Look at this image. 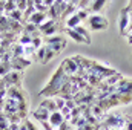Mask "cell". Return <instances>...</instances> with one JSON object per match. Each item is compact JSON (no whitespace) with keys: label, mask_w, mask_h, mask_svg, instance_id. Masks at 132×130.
<instances>
[{"label":"cell","mask_w":132,"mask_h":130,"mask_svg":"<svg viewBox=\"0 0 132 130\" xmlns=\"http://www.w3.org/2000/svg\"><path fill=\"white\" fill-rule=\"evenodd\" d=\"M54 57H55V52L52 51V48H51V46H46V55H45V61H43V64L49 63Z\"/></svg>","instance_id":"d4e9b609"},{"label":"cell","mask_w":132,"mask_h":130,"mask_svg":"<svg viewBox=\"0 0 132 130\" xmlns=\"http://www.w3.org/2000/svg\"><path fill=\"white\" fill-rule=\"evenodd\" d=\"M128 43H129V44H132V32L128 34Z\"/></svg>","instance_id":"74e56055"},{"label":"cell","mask_w":132,"mask_h":130,"mask_svg":"<svg viewBox=\"0 0 132 130\" xmlns=\"http://www.w3.org/2000/svg\"><path fill=\"white\" fill-rule=\"evenodd\" d=\"M34 5H35V11L37 12H45V14H48V6H46V3L45 2H40V0H34Z\"/></svg>","instance_id":"603a6c76"},{"label":"cell","mask_w":132,"mask_h":130,"mask_svg":"<svg viewBox=\"0 0 132 130\" xmlns=\"http://www.w3.org/2000/svg\"><path fill=\"white\" fill-rule=\"evenodd\" d=\"M62 66H63L65 73L68 77H74V75H77V72H78V66H77V63L72 60V57H71V58H65V60L62 61Z\"/></svg>","instance_id":"52a82bcc"},{"label":"cell","mask_w":132,"mask_h":130,"mask_svg":"<svg viewBox=\"0 0 132 130\" xmlns=\"http://www.w3.org/2000/svg\"><path fill=\"white\" fill-rule=\"evenodd\" d=\"M14 9H17V8H15V2H12V0H6V3H5V9H3V15H8V14L12 12Z\"/></svg>","instance_id":"cb8c5ba5"},{"label":"cell","mask_w":132,"mask_h":130,"mask_svg":"<svg viewBox=\"0 0 132 130\" xmlns=\"http://www.w3.org/2000/svg\"><path fill=\"white\" fill-rule=\"evenodd\" d=\"M88 26H89L91 31L97 32V31H104V29H108L109 23H108V18H106V17H103V15H100V14H92V15L88 18Z\"/></svg>","instance_id":"277c9868"},{"label":"cell","mask_w":132,"mask_h":130,"mask_svg":"<svg viewBox=\"0 0 132 130\" xmlns=\"http://www.w3.org/2000/svg\"><path fill=\"white\" fill-rule=\"evenodd\" d=\"M65 32L68 34V35H69V37H71L74 41H77V43H83V44H88V41H86V40H85V38H83L80 34L77 32L75 29H69V28H65Z\"/></svg>","instance_id":"2e32d148"},{"label":"cell","mask_w":132,"mask_h":130,"mask_svg":"<svg viewBox=\"0 0 132 130\" xmlns=\"http://www.w3.org/2000/svg\"><path fill=\"white\" fill-rule=\"evenodd\" d=\"M48 20V14H45V12H35L32 17L28 20V23H32L35 26H40L42 23H45Z\"/></svg>","instance_id":"5bb4252c"},{"label":"cell","mask_w":132,"mask_h":130,"mask_svg":"<svg viewBox=\"0 0 132 130\" xmlns=\"http://www.w3.org/2000/svg\"><path fill=\"white\" fill-rule=\"evenodd\" d=\"M69 80V77L65 73V69H63V66L60 64L57 67V72L51 77V80L48 81V84L40 90V94L43 95V97L46 98H54L59 95V92H60V89H62V86L65 84L66 81Z\"/></svg>","instance_id":"6da1fadb"},{"label":"cell","mask_w":132,"mask_h":130,"mask_svg":"<svg viewBox=\"0 0 132 130\" xmlns=\"http://www.w3.org/2000/svg\"><path fill=\"white\" fill-rule=\"evenodd\" d=\"M103 129L106 130H112V129H125V116L121 115H109L101 121Z\"/></svg>","instance_id":"7a4b0ae2"},{"label":"cell","mask_w":132,"mask_h":130,"mask_svg":"<svg viewBox=\"0 0 132 130\" xmlns=\"http://www.w3.org/2000/svg\"><path fill=\"white\" fill-rule=\"evenodd\" d=\"M104 5H106V0H94V2H91L89 12L97 14V12H100V11L103 9V6H104Z\"/></svg>","instance_id":"ac0fdd59"},{"label":"cell","mask_w":132,"mask_h":130,"mask_svg":"<svg viewBox=\"0 0 132 130\" xmlns=\"http://www.w3.org/2000/svg\"><path fill=\"white\" fill-rule=\"evenodd\" d=\"M126 11H128V12H131V11H132V2H129V3H128V6H126Z\"/></svg>","instance_id":"8d00e7d4"},{"label":"cell","mask_w":132,"mask_h":130,"mask_svg":"<svg viewBox=\"0 0 132 130\" xmlns=\"http://www.w3.org/2000/svg\"><path fill=\"white\" fill-rule=\"evenodd\" d=\"M123 78H125V77H123L121 73H118V72H117L115 75H111L109 78H106V80H104V83H106L109 87H115V86H117V84L123 80Z\"/></svg>","instance_id":"e0dca14e"},{"label":"cell","mask_w":132,"mask_h":130,"mask_svg":"<svg viewBox=\"0 0 132 130\" xmlns=\"http://www.w3.org/2000/svg\"><path fill=\"white\" fill-rule=\"evenodd\" d=\"M71 130H98V129H95V127H92V126L86 124V126H85V127H81V129H71Z\"/></svg>","instance_id":"e575fe53"},{"label":"cell","mask_w":132,"mask_h":130,"mask_svg":"<svg viewBox=\"0 0 132 130\" xmlns=\"http://www.w3.org/2000/svg\"><path fill=\"white\" fill-rule=\"evenodd\" d=\"M65 106L69 109V110H72V109H75V107H77V103H75L74 99H69V101H66Z\"/></svg>","instance_id":"d6a6232c"},{"label":"cell","mask_w":132,"mask_h":130,"mask_svg":"<svg viewBox=\"0 0 132 130\" xmlns=\"http://www.w3.org/2000/svg\"><path fill=\"white\" fill-rule=\"evenodd\" d=\"M75 31H77V32L80 34V35H81L86 41H88V44L91 43V34L88 32V29H86V28H83V26L80 25V26H77V28H75Z\"/></svg>","instance_id":"7402d4cb"},{"label":"cell","mask_w":132,"mask_h":130,"mask_svg":"<svg viewBox=\"0 0 132 130\" xmlns=\"http://www.w3.org/2000/svg\"><path fill=\"white\" fill-rule=\"evenodd\" d=\"M23 121H25V124H26V129H28V130H37V127L34 126V124L29 121V119H28V118H26V119H23Z\"/></svg>","instance_id":"836d02e7"},{"label":"cell","mask_w":132,"mask_h":130,"mask_svg":"<svg viewBox=\"0 0 132 130\" xmlns=\"http://www.w3.org/2000/svg\"><path fill=\"white\" fill-rule=\"evenodd\" d=\"M115 94H132V80L123 78L115 86Z\"/></svg>","instance_id":"ba28073f"},{"label":"cell","mask_w":132,"mask_h":130,"mask_svg":"<svg viewBox=\"0 0 132 130\" xmlns=\"http://www.w3.org/2000/svg\"><path fill=\"white\" fill-rule=\"evenodd\" d=\"M118 29H120V34L121 35H126L128 34V28L131 25V20H129V12L126 11V8H123L120 11V18H118Z\"/></svg>","instance_id":"8992f818"},{"label":"cell","mask_w":132,"mask_h":130,"mask_svg":"<svg viewBox=\"0 0 132 130\" xmlns=\"http://www.w3.org/2000/svg\"><path fill=\"white\" fill-rule=\"evenodd\" d=\"M54 101H55V106H57V110H59V112L65 107V104H66V101L60 97H54Z\"/></svg>","instance_id":"f546056e"},{"label":"cell","mask_w":132,"mask_h":130,"mask_svg":"<svg viewBox=\"0 0 132 130\" xmlns=\"http://www.w3.org/2000/svg\"><path fill=\"white\" fill-rule=\"evenodd\" d=\"M32 116L37 119V121H40V123H43V121H49V116H51V113L46 110V109H43V107H37L35 110H32Z\"/></svg>","instance_id":"9c48e42d"},{"label":"cell","mask_w":132,"mask_h":130,"mask_svg":"<svg viewBox=\"0 0 132 130\" xmlns=\"http://www.w3.org/2000/svg\"><path fill=\"white\" fill-rule=\"evenodd\" d=\"M45 55H46V46L43 44L40 49H37V52H35V55H34V60H35L37 63H42V64H43V61H45Z\"/></svg>","instance_id":"d6986e66"},{"label":"cell","mask_w":132,"mask_h":130,"mask_svg":"<svg viewBox=\"0 0 132 130\" xmlns=\"http://www.w3.org/2000/svg\"><path fill=\"white\" fill-rule=\"evenodd\" d=\"M63 123H65V118L62 116L60 112H54V113H51V116H49V124H51L52 129H54V127L59 129Z\"/></svg>","instance_id":"7c38bea8"},{"label":"cell","mask_w":132,"mask_h":130,"mask_svg":"<svg viewBox=\"0 0 132 130\" xmlns=\"http://www.w3.org/2000/svg\"><path fill=\"white\" fill-rule=\"evenodd\" d=\"M77 15L83 22V20H88L91 17V12H89V9H77Z\"/></svg>","instance_id":"4316f807"},{"label":"cell","mask_w":132,"mask_h":130,"mask_svg":"<svg viewBox=\"0 0 132 130\" xmlns=\"http://www.w3.org/2000/svg\"><path fill=\"white\" fill-rule=\"evenodd\" d=\"M55 23H57V22H54V20H49V18H48V20H46L45 23H42V25L38 26V29H40V32L43 34L45 31H48V29H49L51 26H54Z\"/></svg>","instance_id":"484cf974"},{"label":"cell","mask_w":132,"mask_h":130,"mask_svg":"<svg viewBox=\"0 0 132 130\" xmlns=\"http://www.w3.org/2000/svg\"><path fill=\"white\" fill-rule=\"evenodd\" d=\"M125 130H132V116H125Z\"/></svg>","instance_id":"1f68e13d"},{"label":"cell","mask_w":132,"mask_h":130,"mask_svg":"<svg viewBox=\"0 0 132 130\" xmlns=\"http://www.w3.org/2000/svg\"><path fill=\"white\" fill-rule=\"evenodd\" d=\"M9 51H11V54H12L14 58H17V57H23V46H22L20 43L12 44V48H11Z\"/></svg>","instance_id":"ffe728a7"},{"label":"cell","mask_w":132,"mask_h":130,"mask_svg":"<svg viewBox=\"0 0 132 130\" xmlns=\"http://www.w3.org/2000/svg\"><path fill=\"white\" fill-rule=\"evenodd\" d=\"M40 107H43V109H46L49 113H54V112H59L57 110V106H55V101H54V98H45L42 103H40Z\"/></svg>","instance_id":"4fadbf2b"},{"label":"cell","mask_w":132,"mask_h":130,"mask_svg":"<svg viewBox=\"0 0 132 130\" xmlns=\"http://www.w3.org/2000/svg\"><path fill=\"white\" fill-rule=\"evenodd\" d=\"M11 70H12V67H11V61H9V63L2 61V63H0V78H3L5 75H8Z\"/></svg>","instance_id":"44dd1931"},{"label":"cell","mask_w":132,"mask_h":130,"mask_svg":"<svg viewBox=\"0 0 132 130\" xmlns=\"http://www.w3.org/2000/svg\"><path fill=\"white\" fill-rule=\"evenodd\" d=\"M15 8H17L20 12H25L26 8H28V2H25V0H17V2H15Z\"/></svg>","instance_id":"f1b7e54d"},{"label":"cell","mask_w":132,"mask_h":130,"mask_svg":"<svg viewBox=\"0 0 132 130\" xmlns=\"http://www.w3.org/2000/svg\"><path fill=\"white\" fill-rule=\"evenodd\" d=\"M88 72H89V73H95V75H98V77H101L103 80H106V78H109L111 75H115V73H117L115 69H111V67L101 64V63L95 61V60H92V64H91V67H89Z\"/></svg>","instance_id":"3957f363"},{"label":"cell","mask_w":132,"mask_h":130,"mask_svg":"<svg viewBox=\"0 0 132 130\" xmlns=\"http://www.w3.org/2000/svg\"><path fill=\"white\" fill-rule=\"evenodd\" d=\"M59 130H71V126H69V123H63V124H62V126H60V127H59Z\"/></svg>","instance_id":"d590c367"},{"label":"cell","mask_w":132,"mask_h":130,"mask_svg":"<svg viewBox=\"0 0 132 130\" xmlns=\"http://www.w3.org/2000/svg\"><path fill=\"white\" fill-rule=\"evenodd\" d=\"M22 80H23V72H17V70H11L8 75H5L2 78L6 89H9V87H22Z\"/></svg>","instance_id":"5b68a950"},{"label":"cell","mask_w":132,"mask_h":130,"mask_svg":"<svg viewBox=\"0 0 132 130\" xmlns=\"http://www.w3.org/2000/svg\"><path fill=\"white\" fill-rule=\"evenodd\" d=\"M74 5H75V8L78 6V9H89L91 2H88V0H80V2H74Z\"/></svg>","instance_id":"83f0119b"},{"label":"cell","mask_w":132,"mask_h":130,"mask_svg":"<svg viewBox=\"0 0 132 130\" xmlns=\"http://www.w3.org/2000/svg\"><path fill=\"white\" fill-rule=\"evenodd\" d=\"M65 28H69V29H75L77 26H80V23H81V20L78 18V15H77V12L75 14H72L68 20L65 22Z\"/></svg>","instance_id":"9a60e30c"},{"label":"cell","mask_w":132,"mask_h":130,"mask_svg":"<svg viewBox=\"0 0 132 130\" xmlns=\"http://www.w3.org/2000/svg\"><path fill=\"white\" fill-rule=\"evenodd\" d=\"M45 46H52V44H62L66 43V38L63 35H52V37H42Z\"/></svg>","instance_id":"30bf717a"},{"label":"cell","mask_w":132,"mask_h":130,"mask_svg":"<svg viewBox=\"0 0 132 130\" xmlns=\"http://www.w3.org/2000/svg\"><path fill=\"white\" fill-rule=\"evenodd\" d=\"M22 34H26V35H29V37H42V32H40V29H38V26H35L32 23H26L25 26H23V32Z\"/></svg>","instance_id":"8fae6325"},{"label":"cell","mask_w":132,"mask_h":130,"mask_svg":"<svg viewBox=\"0 0 132 130\" xmlns=\"http://www.w3.org/2000/svg\"><path fill=\"white\" fill-rule=\"evenodd\" d=\"M42 43H43V38L42 37H35V38H32V43L31 44H32L35 49H40L42 48Z\"/></svg>","instance_id":"4dcf8cb0"}]
</instances>
